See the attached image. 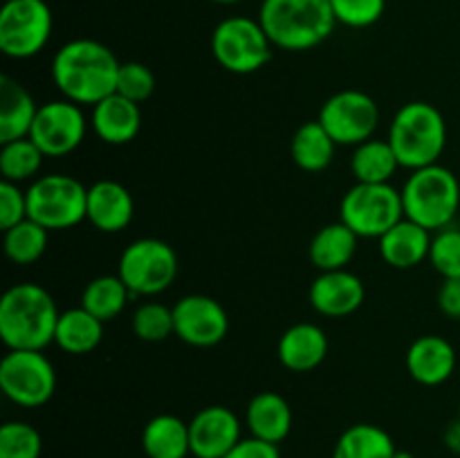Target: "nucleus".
<instances>
[{
    "mask_svg": "<svg viewBox=\"0 0 460 458\" xmlns=\"http://www.w3.org/2000/svg\"><path fill=\"white\" fill-rule=\"evenodd\" d=\"M178 254L160 238L133 241L119 256L117 274L133 296H155L169 290L178 278Z\"/></svg>",
    "mask_w": 460,
    "mask_h": 458,
    "instance_id": "obj_9",
    "label": "nucleus"
},
{
    "mask_svg": "<svg viewBox=\"0 0 460 458\" xmlns=\"http://www.w3.org/2000/svg\"><path fill=\"white\" fill-rule=\"evenodd\" d=\"M364 296L367 290L362 278L349 269L322 272L310 286V304L323 317H349L362 308Z\"/></svg>",
    "mask_w": 460,
    "mask_h": 458,
    "instance_id": "obj_16",
    "label": "nucleus"
},
{
    "mask_svg": "<svg viewBox=\"0 0 460 458\" xmlns=\"http://www.w3.org/2000/svg\"><path fill=\"white\" fill-rule=\"evenodd\" d=\"M121 63L108 45L75 39L61 45L52 58V81L58 92L79 106H97L117 90Z\"/></svg>",
    "mask_w": 460,
    "mask_h": 458,
    "instance_id": "obj_1",
    "label": "nucleus"
},
{
    "mask_svg": "<svg viewBox=\"0 0 460 458\" xmlns=\"http://www.w3.org/2000/svg\"><path fill=\"white\" fill-rule=\"evenodd\" d=\"M90 124H93L94 135L103 144L124 146V144L133 142L142 130V110H139V103L115 92L93 106Z\"/></svg>",
    "mask_w": 460,
    "mask_h": 458,
    "instance_id": "obj_19",
    "label": "nucleus"
},
{
    "mask_svg": "<svg viewBox=\"0 0 460 458\" xmlns=\"http://www.w3.org/2000/svg\"><path fill=\"white\" fill-rule=\"evenodd\" d=\"M133 332L137 339L148 341V344H157V341H164L166 337L175 335L173 308L155 304V301L142 304L133 314Z\"/></svg>",
    "mask_w": 460,
    "mask_h": 458,
    "instance_id": "obj_33",
    "label": "nucleus"
},
{
    "mask_svg": "<svg viewBox=\"0 0 460 458\" xmlns=\"http://www.w3.org/2000/svg\"><path fill=\"white\" fill-rule=\"evenodd\" d=\"M43 438L30 422L12 420L0 427V458H40Z\"/></svg>",
    "mask_w": 460,
    "mask_h": 458,
    "instance_id": "obj_34",
    "label": "nucleus"
},
{
    "mask_svg": "<svg viewBox=\"0 0 460 458\" xmlns=\"http://www.w3.org/2000/svg\"><path fill=\"white\" fill-rule=\"evenodd\" d=\"M0 173L3 180L13 184L27 182L36 178L43 166V153L30 137L13 139V142L0 144Z\"/></svg>",
    "mask_w": 460,
    "mask_h": 458,
    "instance_id": "obj_32",
    "label": "nucleus"
},
{
    "mask_svg": "<svg viewBox=\"0 0 460 458\" xmlns=\"http://www.w3.org/2000/svg\"><path fill=\"white\" fill-rule=\"evenodd\" d=\"M61 313L57 301L36 283L12 286L0 299V337L9 350H45L54 344Z\"/></svg>",
    "mask_w": 460,
    "mask_h": 458,
    "instance_id": "obj_2",
    "label": "nucleus"
},
{
    "mask_svg": "<svg viewBox=\"0 0 460 458\" xmlns=\"http://www.w3.org/2000/svg\"><path fill=\"white\" fill-rule=\"evenodd\" d=\"M391 458H416L411 452H404V449H395V454Z\"/></svg>",
    "mask_w": 460,
    "mask_h": 458,
    "instance_id": "obj_42",
    "label": "nucleus"
},
{
    "mask_svg": "<svg viewBox=\"0 0 460 458\" xmlns=\"http://www.w3.org/2000/svg\"><path fill=\"white\" fill-rule=\"evenodd\" d=\"M335 139L328 135V130L323 128L317 121H305L304 126H299L292 137V160L299 169L308 171V173H319V171L328 169L335 157Z\"/></svg>",
    "mask_w": 460,
    "mask_h": 458,
    "instance_id": "obj_28",
    "label": "nucleus"
},
{
    "mask_svg": "<svg viewBox=\"0 0 460 458\" xmlns=\"http://www.w3.org/2000/svg\"><path fill=\"white\" fill-rule=\"evenodd\" d=\"M245 425L254 438L272 445L283 443L292 431L290 402L281 393L261 391L247 404Z\"/></svg>",
    "mask_w": 460,
    "mask_h": 458,
    "instance_id": "obj_22",
    "label": "nucleus"
},
{
    "mask_svg": "<svg viewBox=\"0 0 460 458\" xmlns=\"http://www.w3.org/2000/svg\"><path fill=\"white\" fill-rule=\"evenodd\" d=\"M404 218L429 232L449 227L460 209V180L443 164L411 171L400 189Z\"/></svg>",
    "mask_w": 460,
    "mask_h": 458,
    "instance_id": "obj_5",
    "label": "nucleus"
},
{
    "mask_svg": "<svg viewBox=\"0 0 460 458\" xmlns=\"http://www.w3.org/2000/svg\"><path fill=\"white\" fill-rule=\"evenodd\" d=\"M103 339V321L90 314L84 305L61 313L54 332V344L70 355L93 353Z\"/></svg>",
    "mask_w": 460,
    "mask_h": 458,
    "instance_id": "obj_26",
    "label": "nucleus"
},
{
    "mask_svg": "<svg viewBox=\"0 0 460 458\" xmlns=\"http://www.w3.org/2000/svg\"><path fill=\"white\" fill-rule=\"evenodd\" d=\"M335 21L353 30L376 25L386 9V0H331Z\"/></svg>",
    "mask_w": 460,
    "mask_h": 458,
    "instance_id": "obj_37",
    "label": "nucleus"
},
{
    "mask_svg": "<svg viewBox=\"0 0 460 458\" xmlns=\"http://www.w3.org/2000/svg\"><path fill=\"white\" fill-rule=\"evenodd\" d=\"M88 133V121L79 103L70 99L40 103L31 124L30 139L45 157H63L75 153Z\"/></svg>",
    "mask_w": 460,
    "mask_h": 458,
    "instance_id": "obj_13",
    "label": "nucleus"
},
{
    "mask_svg": "<svg viewBox=\"0 0 460 458\" xmlns=\"http://www.w3.org/2000/svg\"><path fill=\"white\" fill-rule=\"evenodd\" d=\"M389 144L404 169L438 164L447 146V124L443 112L427 101H409L395 112L389 126Z\"/></svg>",
    "mask_w": 460,
    "mask_h": 458,
    "instance_id": "obj_4",
    "label": "nucleus"
},
{
    "mask_svg": "<svg viewBox=\"0 0 460 458\" xmlns=\"http://www.w3.org/2000/svg\"><path fill=\"white\" fill-rule=\"evenodd\" d=\"M115 92L135 103H144L153 92H155V75H153L151 67L144 66V63H121L119 75H117Z\"/></svg>",
    "mask_w": 460,
    "mask_h": 458,
    "instance_id": "obj_36",
    "label": "nucleus"
},
{
    "mask_svg": "<svg viewBox=\"0 0 460 458\" xmlns=\"http://www.w3.org/2000/svg\"><path fill=\"white\" fill-rule=\"evenodd\" d=\"M395 449L398 447L389 431L377 425L359 422V425L349 427L337 438L332 458H391Z\"/></svg>",
    "mask_w": 460,
    "mask_h": 458,
    "instance_id": "obj_29",
    "label": "nucleus"
},
{
    "mask_svg": "<svg viewBox=\"0 0 460 458\" xmlns=\"http://www.w3.org/2000/svg\"><path fill=\"white\" fill-rule=\"evenodd\" d=\"M88 187L66 173H48L27 187V216L48 232L72 229L85 220Z\"/></svg>",
    "mask_w": 460,
    "mask_h": 458,
    "instance_id": "obj_6",
    "label": "nucleus"
},
{
    "mask_svg": "<svg viewBox=\"0 0 460 458\" xmlns=\"http://www.w3.org/2000/svg\"><path fill=\"white\" fill-rule=\"evenodd\" d=\"M175 335L196 348H211L229 332L227 310L207 295H187L173 305Z\"/></svg>",
    "mask_w": 460,
    "mask_h": 458,
    "instance_id": "obj_14",
    "label": "nucleus"
},
{
    "mask_svg": "<svg viewBox=\"0 0 460 458\" xmlns=\"http://www.w3.org/2000/svg\"><path fill=\"white\" fill-rule=\"evenodd\" d=\"M225 458H281V452H279V445L250 436V438H243Z\"/></svg>",
    "mask_w": 460,
    "mask_h": 458,
    "instance_id": "obj_39",
    "label": "nucleus"
},
{
    "mask_svg": "<svg viewBox=\"0 0 460 458\" xmlns=\"http://www.w3.org/2000/svg\"><path fill=\"white\" fill-rule=\"evenodd\" d=\"M0 389L18 407L39 409L57 391V368L43 350H9L0 362Z\"/></svg>",
    "mask_w": 460,
    "mask_h": 458,
    "instance_id": "obj_10",
    "label": "nucleus"
},
{
    "mask_svg": "<svg viewBox=\"0 0 460 458\" xmlns=\"http://www.w3.org/2000/svg\"><path fill=\"white\" fill-rule=\"evenodd\" d=\"M429 260L443 278H460V229L445 227L434 232Z\"/></svg>",
    "mask_w": 460,
    "mask_h": 458,
    "instance_id": "obj_35",
    "label": "nucleus"
},
{
    "mask_svg": "<svg viewBox=\"0 0 460 458\" xmlns=\"http://www.w3.org/2000/svg\"><path fill=\"white\" fill-rule=\"evenodd\" d=\"M456 420L460 422V404H458V418H456Z\"/></svg>",
    "mask_w": 460,
    "mask_h": 458,
    "instance_id": "obj_44",
    "label": "nucleus"
},
{
    "mask_svg": "<svg viewBox=\"0 0 460 458\" xmlns=\"http://www.w3.org/2000/svg\"><path fill=\"white\" fill-rule=\"evenodd\" d=\"M36 112L39 106L25 85L13 81L12 76H3L0 79V144L30 137Z\"/></svg>",
    "mask_w": 460,
    "mask_h": 458,
    "instance_id": "obj_23",
    "label": "nucleus"
},
{
    "mask_svg": "<svg viewBox=\"0 0 460 458\" xmlns=\"http://www.w3.org/2000/svg\"><path fill=\"white\" fill-rule=\"evenodd\" d=\"M404 362L418 384L438 386L456 371V348L440 335H422L409 346Z\"/></svg>",
    "mask_w": 460,
    "mask_h": 458,
    "instance_id": "obj_18",
    "label": "nucleus"
},
{
    "mask_svg": "<svg viewBox=\"0 0 460 458\" xmlns=\"http://www.w3.org/2000/svg\"><path fill=\"white\" fill-rule=\"evenodd\" d=\"M191 456L225 458L243 440L241 418L223 404L200 409L189 422Z\"/></svg>",
    "mask_w": 460,
    "mask_h": 458,
    "instance_id": "obj_15",
    "label": "nucleus"
},
{
    "mask_svg": "<svg viewBox=\"0 0 460 458\" xmlns=\"http://www.w3.org/2000/svg\"><path fill=\"white\" fill-rule=\"evenodd\" d=\"M142 449L148 458H187L191 454L189 422L171 413L151 418L142 431Z\"/></svg>",
    "mask_w": 460,
    "mask_h": 458,
    "instance_id": "obj_25",
    "label": "nucleus"
},
{
    "mask_svg": "<svg viewBox=\"0 0 460 458\" xmlns=\"http://www.w3.org/2000/svg\"><path fill=\"white\" fill-rule=\"evenodd\" d=\"M48 233L49 232L43 225H39L31 218H25L22 223L13 225L12 229L4 232V256L16 265L36 263L45 254V250H48Z\"/></svg>",
    "mask_w": 460,
    "mask_h": 458,
    "instance_id": "obj_31",
    "label": "nucleus"
},
{
    "mask_svg": "<svg viewBox=\"0 0 460 458\" xmlns=\"http://www.w3.org/2000/svg\"><path fill=\"white\" fill-rule=\"evenodd\" d=\"M279 362L292 373L314 371L328 355V337L317 323H295L277 344Z\"/></svg>",
    "mask_w": 460,
    "mask_h": 458,
    "instance_id": "obj_20",
    "label": "nucleus"
},
{
    "mask_svg": "<svg viewBox=\"0 0 460 458\" xmlns=\"http://www.w3.org/2000/svg\"><path fill=\"white\" fill-rule=\"evenodd\" d=\"M445 445H447V449H452L454 454H458L460 456V422L454 420L452 425L445 429V436H443Z\"/></svg>",
    "mask_w": 460,
    "mask_h": 458,
    "instance_id": "obj_41",
    "label": "nucleus"
},
{
    "mask_svg": "<svg viewBox=\"0 0 460 458\" xmlns=\"http://www.w3.org/2000/svg\"><path fill=\"white\" fill-rule=\"evenodd\" d=\"M130 296L133 295L126 287V283L121 281L119 274H103V277L93 278L84 287V292H81V305L90 314H94V317L106 323L119 317Z\"/></svg>",
    "mask_w": 460,
    "mask_h": 458,
    "instance_id": "obj_30",
    "label": "nucleus"
},
{
    "mask_svg": "<svg viewBox=\"0 0 460 458\" xmlns=\"http://www.w3.org/2000/svg\"><path fill=\"white\" fill-rule=\"evenodd\" d=\"M319 124L328 130L337 146H359L373 139L380 124V108L362 90H341L319 110Z\"/></svg>",
    "mask_w": 460,
    "mask_h": 458,
    "instance_id": "obj_12",
    "label": "nucleus"
},
{
    "mask_svg": "<svg viewBox=\"0 0 460 458\" xmlns=\"http://www.w3.org/2000/svg\"><path fill=\"white\" fill-rule=\"evenodd\" d=\"M25 218H30L27 216V191H22L21 184L3 180L0 182V229L7 232Z\"/></svg>",
    "mask_w": 460,
    "mask_h": 458,
    "instance_id": "obj_38",
    "label": "nucleus"
},
{
    "mask_svg": "<svg viewBox=\"0 0 460 458\" xmlns=\"http://www.w3.org/2000/svg\"><path fill=\"white\" fill-rule=\"evenodd\" d=\"M54 18L45 0H7L0 7V52L31 58L48 45Z\"/></svg>",
    "mask_w": 460,
    "mask_h": 458,
    "instance_id": "obj_11",
    "label": "nucleus"
},
{
    "mask_svg": "<svg viewBox=\"0 0 460 458\" xmlns=\"http://www.w3.org/2000/svg\"><path fill=\"white\" fill-rule=\"evenodd\" d=\"M3 3H7V0H3Z\"/></svg>",
    "mask_w": 460,
    "mask_h": 458,
    "instance_id": "obj_45",
    "label": "nucleus"
},
{
    "mask_svg": "<svg viewBox=\"0 0 460 458\" xmlns=\"http://www.w3.org/2000/svg\"><path fill=\"white\" fill-rule=\"evenodd\" d=\"M272 40L259 18L229 16L211 34V54L232 75H254L272 58Z\"/></svg>",
    "mask_w": 460,
    "mask_h": 458,
    "instance_id": "obj_7",
    "label": "nucleus"
},
{
    "mask_svg": "<svg viewBox=\"0 0 460 458\" xmlns=\"http://www.w3.org/2000/svg\"><path fill=\"white\" fill-rule=\"evenodd\" d=\"M402 218V196L391 182H355V187H350L341 198L340 220L359 238H382Z\"/></svg>",
    "mask_w": 460,
    "mask_h": 458,
    "instance_id": "obj_8",
    "label": "nucleus"
},
{
    "mask_svg": "<svg viewBox=\"0 0 460 458\" xmlns=\"http://www.w3.org/2000/svg\"><path fill=\"white\" fill-rule=\"evenodd\" d=\"M400 169L398 155L389 139H367L355 146L350 157V173L358 182L364 184H386Z\"/></svg>",
    "mask_w": 460,
    "mask_h": 458,
    "instance_id": "obj_27",
    "label": "nucleus"
},
{
    "mask_svg": "<svg viewBox=\"0 0 460 458\" xmlns=\"http://www.w3.org/2000/svg\"><path fill=\"white\" fill-rule=\"evenodd\" d=\"M259 21L274 48L286 52L317 48L337 25L331 0H263Z\"/></svg>",
    "mask_w": 460,
    "mask_h": 458,
    "instance_id": "obj_3",
    "label": "nucleus"
},
{
    "mask_svg": "<svg viewBox=\"0 0 460 458\" xmlns=\"http://www.w3.org/2000/svg\"><path fill=\"white\" fill-rule=\"evenodd\" d=\"M431 232L413 220L402 218L380 241V256L395 269H411L422 260H429Z\"/></svg>",
    "mask_w": 460,
    "mask_h": 458,
    "instance_id": "obj_21",
    "label": "nucleus"
},
{
    "mask_svg": "<svg viewBox=\"0 0 460 458\" xmlns=\"http://www.w3.org/2000/svg\"><path fill=\"white\" fill-rule=\"evenodd\" d=\"M440 313L452 319H460V278H445L438 290Z\"/></svg>",
    "mask_w": 460,
    "mask_h": 458,
    "instance_id": "obj_40",
    "label": "nucleus"
},
{
    "mask_svg": "<svg viewBox=\"0 0 460 458\" xmlns=\"http://www.w3.org/2000/svg\"><path fill=\"white\" fill-rule=\"evenodd\" d=\"M211 3H216V4H236V3H243V0H211Z\"/></svg>",
    "mask_w": 460,
    "mask_h": 458,
    "instance_id": "obj_43",
    "label": "nucleus"
},
{
    "mask_svg": "<svg viewBox=\"0 0 460 458\" xmlns=\"http://www.w3.org/2000/svg\"><path fill=\"white\" fill-rule=\"evenodd\" d=\"M135 216V200L117 180H99L88 189L85 220L103 233L124 232Z\"/></svg>",
    "mask_w": 460,
    "mask_h": 458,
    "instance_id": "obj_17",
    "label": "nucleus"
},
{
    "mask_svg": "<svg viewBox=\"0 0 460 458\" xmlns=\"http://www.w3.org/2000/svg\"><path fill=\"white\" fill-rule=\"evenodd\" d=\"M359 236L344 223H331L319 229L310 241V260L319 272H332V269H346L358 251Z\"/></svg>",
    "mask_w": 460,
    "mask_h": 458,
    "instance_id": "obj_24",
    "label": "nucleus"
}]
</instances>
